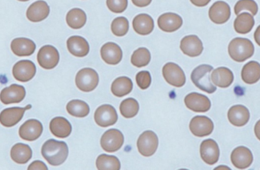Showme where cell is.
Masks as SVG:
<instances>
[{"label": "cell", "mask_w": 260, "mask_h": 170, "mask_svg": "<svg viewBox=\"0 0 260 170\" xmlns=\"http://www.w3.org/2000/svg\"><path fill=\"white\" fill-rule=\"evenodd\" d=\"M139 103L136 99H133V98L125 99L120 104V113L126 119L135 117L139 112Z\"/></svg>", "instance_id": "37"}, {"label": "cell", "mask_w": 260, "mask_h": 170, "mask_svg": "<svg viewBox=\"0 0 260 170\" xmlns=\"http://www.w3.org/2000/svg\"><path fill=\"white\" fill-rule=\"evenodd\" d=\"M254 46L247 38H236L229 45V53L236 62H244L254 53Z\"/></svg>", "instance_id": "2"}, {"label": "cell", "mask_w": 260, "mask_h": 170, "mask_svg": "<svg viewBox=\"0 0 260 170\" xmlns=\"http://www.w3.org/2000/svg\"><path fill=\"white\" fill-rule=\"evenodd\" d=\"M152 0H132L133 4L137 7H146L150 3H151Z\"/></svg>", "instance_id": "43"}, {"label": "cell", "mask_w": 260, "mask_h": 170, "mask_svg": "<svg viewBox=\"0 0 260 170\" xmlns=\"http://www.w3.org/2000/svg\"><path fill=\"white\" fill-rule=\"evenodd\" d=\"M158 147V137L155 133L146 131L139 136L137 141L139 152L144 157L154 155Z\"/></svg>", "instance_id": "5"}, {"label": "cell", "mask_w": 260, "mask_h": 170, "mask_svg": "<svg viewBox=\"0 0 260 170\" xmlns=\"http://www.w3.org/2000/svg\"><path fill=\"white\" fill-rule=\"evenodd\" d=\"M67 110L69 114L77 118L86 117L90 112V108L88 104L79 99L70 101L67 104Z\"/></svg>", "instance_id": "34"}, {"label": "cell", "mask_w": 260, "mask_h": 170, "mask_svg": "<svg viewBox=\"0 0 260 170\" xmlns=\"http://www.w3.org/2000/svg\"><path fill=\"white\" fill-rule=\"evenodd\" d=\"M184 102L189 109L195 112H206L211 108L209 98L200 93H189L185 97Z\"/></svg>", "instance_id": "13"}, {"label": "cell", "mask_w": 260, "mask_h": 170, "mask_svg": "<svg viewBox=\"0 0 260 170\" xmlns=\"http://www.w3.org/2000/svg\"><path fill=\"white\" fill-rule=\"evenodd\" d=\"M136 81L139 88L142 90H146L151 85V74L148 71L139 72L136 74Z\"/></svg>", "instance_id": "41"}, {"label": "cell", "mask_w": 260, "mask_h": 170, "mask_svg": "<svg viewBox=\"0 0 260 170\" xmlns=\"http://www.w3.org/2000/svg\"><path fill=\"white\" fill-rule=\"evenodd\" d=\"M124 143V136L117 129H110L102 135L101 145L104 151L114 153L120 150Z\"/></svg>", "instance_id": "6"}, {"label": "cell", "mask_w": 260, "mask_h": 170, "mask_svg": "<svg viewBox=\"0 0 260 170\" xmlns=\"http://www.w3.org/2000/svg\"><path fill=\"white\" fill-rule=\"evenodd\" d=\"M213 67L207 64H203L194 69L191 74V80L197 88L202 91L212 94L216 91V87L212 83L211 73Z\"/></svg>", "instance_id": "3"}, {"label": "cell", "mask_w": 260, "mask_h": 170, "mask_svg": "<svg viewBox=\"0 0 260 170\" xmlns=\"http://www.w3.org/2000/svg\"><path fill=\"white\" fill-rule=\"evenodd\" d=\"M190 2L197 7H204L210 3L211 0H190Z\"/></svg>", "instance_id": "44"}, {"label": "cell", "mask_w": 260, "mask_h": 170, "mask_svg": "<svg viewBox=\"0 0 260 170\" xmlns=\"http://www.w3.org/2000/svg\"><path fill=\"white\" fill-rule=\"evenodd\" d=\"M118 120L117 111L111 105H103L99 107L94 113L96 124L102 128L115 125Z\"/></svg>", "instance_id": "9"}, {"label": "cell", "mask_w": 260, "mask_h": 170, "mask_svg": "<svg viewBox=\"0 0 260 170\" xmlns=\"http://www.w3.org/2000/svg\"><path fill=\"white\" fill-rule=\"evenodd\" d=\"M243 10H247L251 12L253 15H256L258 12V6L254 0H239L235 6L236 15H239Z\"/></svg>", "instance_id": "39"}, {"label": "cell", "mask_w": 260, "mask_h": 170, "mask_svg": "<svg viewBox=\"0 0 260 170\" xmlns=\"http://www.w3.org/2000/svg\"><path fill=\"white\" fill-rule=\"evenodd\" d=\"M164 78L170 85L175 87H182L186 82V76L181 67L174 63H168L164 66Z\"/></svg>", "instance_id": "7"}, {"label": "cell", "mask_w": 260, "mask_h": 170, "mask_svg": "<svg viewBox=\"0 0 260 170\" xmlns=\"http://www.w3.org/2000/svg\"><path fill=\"white\" fill-rule=\"evenodd\" d=\"M107 6L114 13H122L127 8L128 0H107Z\"/></svg>", "instance_id": "40"}, {"label": "cell", "mask_w": 260, "mask_h": 170, "mask_svg": "<svg viewBox=\"0 0 260 170\" xmlns=\"http://www.w3.org/2000/svg\"><path fill=\"white\" fill-rule=\"evenodd\" d=\"M29 170H35V169H48L47 166H46L45 163L43 162L37 160V161L33 162L30 166H28Z\"/></svg>", "instance_id": "42"}, {"label": "cell", "mask_w": 260, "mask_h": 170, "mask_svg": "<svg viewBox=\"0 0 260 170\" xmlns=\"http://www.w3.org/2000/svg\"><path fill=\"white\" fill-rule=\"evenodd\" d=\"M255 135L260 140V120L256 122L254 128Z\"/></svg>", "instance_id": "45"}, {"label": "cell", "mask_w": 260, "mask_h": 170, "mask_svg": "<svg viewBox=\"0 0 260 170\" xmlns=\"http://www.w3.org/2000/svg\"><path fill=\"white\" fill-rule=\"evenodd\" d=\"M180 49L191 58L200 56L203 51V44L197 35H188L180 41Z\"/></svg>", "instance_id": "19"}, {"label": "cell", "mask_w": 260, "mask_h": 170, "mask_svg": "<svg viewBox=\"0 0 260 170\" xmlns=\"http://www.w3.org/2000/svg\"><path fill=\"white\" fill-rule=\"evenodd\" d=\"M157 24L160 30L165 32H174L178 30L182 24L183 19L180 15L175 13H165L157 19Z\"/></svg>", "instance_id": "24"}, {"label": "cell", "mask_w": 260, "mask_h": 170, "mask_svg": "<svg viewBox=\"0 0 260 170\" xmlns=\"http://www.w3.org/2000/svg\"><path fill=\"white\" fill-rule=\"evenodd\" d=\"M99 83L97 72L91 68H84L78 72L76 76V87L85 93L95 90Z\"/></svg>", "instance_id": "4"}, {"label": "cell", "mask_w": 260, "mask_h": 170, "mask_svg": "<svg viewBox=\"0 0 260 170\" xmlns=\"http://www.w3.org/2000/svg\"><path fill=\"white\" fill-rule=\"evenodd\" d=\"M231 160L235 167L244 169L251 166L253 161V156L248 148L239 147L234 150L231 155Z\"/></svg>", "instance_id": "18"}, {"label": "cell", "mask_w": 260, "mask_h": 170, "mask_svg": "<svg viewBox=\"0 0 260 170\" xmlns=\"http://www.w3.org/2000/svg\"><path fill=\"white\" fill-rule=\"evenodd\" d=\"M87 21L85 12L79 8L71 9L67 13V22L73 29H80L85 25Z\"/></svg>", "instance_id": "33"}, {"label": "cell", "mask_w": 260, "mask_h": 170, "mask_svg": "<svg viewBox=\"0 0 260 170\" xmlns=\"http://www.w3.org/2000/svg\"><path fill=\"white\" fill-rule=\"evenodd\" d=\"M189 129L193 135L203 137L210 135L214 130V124L206 116H196L189 123Z\"/></svg>", "instance_id": "11"}, {"label": "cell", "mask_w": 260, "mask_h": 170, "mask_svg": "<svg viewBox=\"0 0 260 170\" xmlns=\"http://www.w3.org/2000/svg\"><path fill=\"white\" fill-rule=\"evenodd\" d=\"M96 166L100 170H119L121 167L120 160L115 156L102 154L96 160Z\"/></svg>", "instance_id": "35"}, {"label": "cell", "mask_w": 260, "mask_h": 170, "mask_svg": "<svg viewBox=\"0 0 260 170\" xmlns=\"http://www.w3.org/2000/svg\"><path fill=\"white\" fill-rule=\"evenodd\" d=\"M231 8L225 2L218 1L209 9V15L212 21L221 24L227 22L231 18Z\"/></svg>", "instance_id": "17"}, {"label": "cell", "mask_w": 260, "mask_h": 170, "mask_svg": "<svg viewBox=\"0 0 260 170\" xmlns=\"http://www.w3.org/2000/svg\"><path fill=\"white\" fill-rule=\"evenodd\" d=\"M26 96L25 89L22 86L12 84L2 90L0 93V101L5 105L19 103L24 100Z\"/></svg>", "instance_id": "15"}, {"label": "cell", "mask_w": 260, "mask_h": 170, "mask_svg": "<svg viewBox=\"0 0 260 170\" xmlns=\"http://www.w3.org/2000/svg\"><path fill=\"white\" fill-rule=\"evenodd\" d=\"M133 84L131 79L126 76L117 78L113 82L111 86V92L117 97H123L129 94L133 90Z\"/></svg>", "instance_id": "32"}, {"label": "cell", "mask_w": 260, "mask_h": 170, "mask_svg": "<svg viewBox=\"0 0 260 170\" xmlns=\"http://www.w3.org/2000/svg\"><path fill=\"white\" fill-rule=\"evenodd\" d=\"M133 26L136 33L148 35L154 30V20L148 14H139L133 19Z\"/></svg>", "instance_id": "27"}, {"label": "cell", "mask_w": 260, "mask_h": 170, "mask_svg": "<svg viewBox=\"0 0 260 170\" xmlns=\"http://www.w3.org/2000/svg\"><path fill=\"white\" fill-rule=\"evenodd\" d=\"M31 105H28L25 108L13 107L6 108L0 113V123L6 128L15 126L22 119L24 112L30 109Z\"/></svg>", "instance_id": "14"}, {"label": "cell", "mask_w": 260, "mask_h": 170, "mask_svg": "<svg viewBox=\"0 0 260 170\" xmlns=\"http://www.w3.org/2000/svg\"><path fill=\"white\" fill-rule=\"evenodd\" d=\"M69 51L73 56L83 58L89 53V44L88 41L80 36H72L67 40Z\"/></svg>", "instance_id": "25"}, {"label": "cell", "mask_w": 260, "mask_h": 170, "mask_svg": "<svg viewBox=\"0 0 260 170\" xmlns=\"http://www.w3.org/2000/svg\"><path fill=\"white\" fill-rule=\"evenodd\" d=\"M31 157L32 150L28 145L18 143L11 150V158L18 164L27 163Z\"/></svg>", "instance_id": "29"}, {"label": "cell", "mask_w": 260, "mask_h": 170, "mask_svg": "<svg viewBox=\"0 0 260 170\" xmlns=\"http://www.w3.org/2000/svg\"><path fill=\"white\" fill-rule=\"evenodd\" d=\"M129 21L125 17H118L112 21L111 31L117 37H123L129 32Z\"/></svg>", "instance_id": "38"}, {"label": "cell", "mask_w": 260, "mask_h": 170, "mask_svg": "<svg viewBox=\"0 0 260 170\" xmlns=\"http://www.w3.org/2000/svg\"><path fill=\"white\" fill-rule=\"evenodd\" d=\"M18 1H21V2H27V1H29V0H18Z\"/></svg>", "instance_id": "47"}, {"label": "cell", "mask_w": 260, "mask_h": 170, "mask_svg": "<svg viewBox=\"0 0 260 170\" xmlns=\"http://www.w3.org/2000/svg\"><path fill=\"white\" fill-rule=\"evenodd\" d=\"M59 61V52L53 46H44L38 51V62L42 68L51 70L57 66Z\"/></svg>", "instance_id": "8"}, {"label": "cell", "mask_w": 260, "mask_h": 170, "mask_svg": "<svg viewBox=\"0 0 260 170\" xmlns=\"http://www.w3.org/2000/svg\"><path fill=\"white\" fill-rule=\"evenodd\" d=\"M50 129L56 137L66 138L71 134L72 125L65 118L56 117L50 122Z\"/></svg>", "instance_id": "28"}, {"label": "cell", "mask_w": 260, "mask_h": 170, "mask_svg": "<svg viewBox=\"0 0 260 170\" xmlns=\"http://www.w3.org/2000/svg\"><path fill=\"white\" fill-rule=\"evenodd\" d=\"M254 39L256 41V44L260 46V25L256 29V32H255Z\"/></svg>", "instance_id": "46"}, {"label": "cell", "mask_w": 260, "mask_h": 170, "mask_svg": "<svg viewBox=\"0 0 260 170\" xmlns=\"http://www.w3.org/2000/svg\"><path fill=\"white\" fill-rule=\"evenodd\" d=\"M211 79L215 87L220 88H228L234 81V74L232 70L227 67H219L212 70Z\"/></svg>", "instance_id": "26"}, {"label": "cell", "mask_w": 260, "mask_h": 170, "mask_svg": "<svg viewBox=\"0 0 260 170\" xmlns=\"http://www.w3.org/2000/svg\"><path fill=\"white\" fill-rule=\"evenodd\" d=\"M200 155L205 163L208 165L215 164L219 160L220 150L218 144L212 140L207 139L202 142L200 146Z\"/></svg>", "instance_id": "12"}, {"label": "cell", "mask_w": 260, "mask_h": 170, "mask_svg": "<svg viewBox=\"0 0 260 170\" xmlns=\"http://www.w3.org/2000/svg\"><path fill=\"white\" fill-rule=\"evenodd\" d=\"M41 154L49 164L53 166H60L68 157V146L64 141L50 139L43 145Z\"/></svg>", "instance_id": "1"}, {"label": "cell", "mask_w": 260, "mask_h": 170, "mask_svg": "<svg viewBox=\"0 0 260 170\" xmlns=\"http://www.w3.org/2000/svg\"><path fill=\"white\" fill-rule=\"evenodd\" d=\"M11 49L16 56H28L35 53L36 44L28 38H15L11 43Z\"/></svg>", "instance_id": "22"}, {"label": "cell", "mask_w": 260, "mask_h": 170, "mask_svg": "<svg viewBox=\"0 0 260 170\" xmlns=\"http://www.w3.org/2000/svg\"><path fill=\"white\" fill-rule=\"evenodd\" d=\"M243 81L247 84H254L260 79V64L256 61H250L243 67L241 71Z\"/></svg>", "instance_id": "30"}, {"label": "cell", "mask_w": 260, "mask_h": 170, "mask_svg": "<svg viewBox=\"0 0 260 170\" xmlns=\"http://www.w3.org/2000/svg\"><path fill=\"white\" fill-rule=\"evenodd\" d=\"M43 132V125L36 119L26 121L19 128V136L23 140L34 141L41 137Z\"/></svg>", "instance_id": "16"}, {"label": "cell", "mask_w": 260, "mask_h": 170, "mask_svg": "<svg viewBox=\"0 0 260 170\" xmlns=\"http://www.w3.org/2000/svg\"><path fill=\"white\" fill-rule=\"evenodd\" d=\"M150 61H151V53L145 47L137 49L132 55V64L138 68L145 67L149 64Z\"/></svg>", "instance_id": "36"}, {"label": "cell", "mask_w": 260, "mask_h": 170, "mask_svg": "<svg viewBox=\"0 0 260 170\" xmlns=\"http://www.w3.org/2000/svg\"><path fill=\"white\" fill-rule=\"evenodd\" d=\"M15 79L20 82H28L36 74V66L32 61L24 60L16 63L12 69Z\"/></svg>", "instance_id": "10"}, {"label": "cell", "mask_w": 260, "mask_h": 170, "mask_svg": "<svg viewBox=\"0 0 260 170\" xmlns=\"http://www.w3.org/2000/svg\"><path fill=\"white\" fill-rule=\"evenodd\" d=\"M250 117L248 108L242 105H234L228 113L229 122L236 127H243L247 125Z\"/></svg>", "instance_id": "21"}, {"label": "cell", "mask_w": 260, "mask_h": 170, "mask_svg": "<svg viewBox=\"0 0 260 170\" xmlns=\"http://www.w3.org/2000/svg\"><path fill=\"white\" fill-rule=\"evenodd\" d=\"M254 24V18H253V15H250L248 12L240 14L234 23L235 31L238 33L242 34V35H245V34L251 32Z\"/></svg>", "instance_id": "31"}, {"label": "cell", "mask_w": 260, "mask_h": 170, "mask_svg": "<svg viewBox=\"0 0 260 170\" xmlns=\"http://www.w3.org/2000/svg\"><path fill=\"white\" fill-rule=\"evenodd\" d=\"M101 55L105 62L111 65H117L123 58V51L115 43L108 42L101 49Z\"/></svg>", "instance_id": "20"}, {"label": "cell", "mask_w": 260, "mask_h": 170, "mask_svg": "<svg viewBox=\"0 0 260 170\" xmlns=\"http://www.w3.org/2000/svg\"><path fill=\"white\" fill-rule=\"evenodd\" d=\"M50 14V7L45 1L35 2L27 9V18L32 22H39L46 19Z\"/></svg>", "instance_id": "23"}]
</instances>
